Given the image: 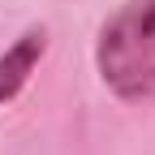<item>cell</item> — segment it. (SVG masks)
Listing matches in <instances>:
<instances>
[{
    "mask_svg": "<svg viewBox=\"0 0 155 155\" xmlns=\"http://www.w3.org/2000/svg\"><path fill=\"white\" fill-rule=\"evenodd\" d=\"M95 73L121 104L155 99V0H125L95 35Z\"/></svg>",
    "mask_w": 155,
    "mask_h": 155,
    "instance_id": "6da1fadb",
    "label": "cell"
},
{
    "mask_svg": "<svg viewBox=\"0 0 155 155\" xmlns=\"http://www.w3.org/2000/svg\"><path fill=\"white\" fill-rule=\"evenodd\" d=\"M43 56H48V26H26L0 52V108H9L26 91V82L43 65Z\"/></svg>",
    "mask_w": 155,
    "mask_h": 155,
    "instance_id": "7a4b0ae2",
    "label": "cell"
}]
</instances>
